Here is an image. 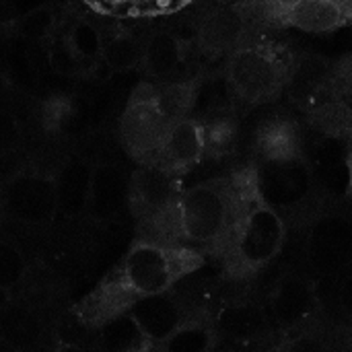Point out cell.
Returning <instances> with one entry per match:
<instances>
[{
	"instance_id": "33",
	"label": "cell",
	"mask_w": 352,
	"mask_h": 352,
	"mask_svg": "<svg viewBox=\"0 0 352 352\" xmlns=\"http://www.w3.org/2000/svg\"><path fill=\"white\" fill-rule=\"evenodd\" d=\"M338 305L342 314L352 322V266L344 272L340 289H338Z\"/></svg>"
},
{
	"instance_id": "9",
	"label": "cell",
	"mask_w": 352,
	"mask_h": 352,
	"mask_svg": "<svg viewBox=\"0 0 352 352\" xmlns=\"http://www.w3.org/2000/svg\"><path fill=\"white\" fill-rule=\"evenodd\" d=\"M171 126L153 97V85H142L122 116V142L134 159L153 163Z\"/></svg>"
},
{
	"instance_id": "2",
	"label": "cell",
	"mask_w": 352,
	"mask_h": 352,
	"mask_svg": "<svg viewBox=\"0 0 352 352\" xmlns=\"http://www.w3.org/2000/svg\"><path fill=\"white\" fill-rule=\"evenodd\" d=\"M254 198H258L254 169L206 179L184 190L177 204V237L182 245L202 252H227Z\"/></svg>"
},
{
	"instance_id": "10",
	"label": "cell",
	"mask_w": 352,
	"mask_h": 352,
	"mask_svg": "<svg viewBox=\"0 0 352 352\" xmlns=\"http://www.w3.org/2000/svg\"><path fill=\"white\" fill-rule=\"evenodd\" d=\"M252 21L241 2H210L196 23L198 47L208 56H229L250 37Z\"/></svg>"
},
{
	"instance_id": "26",
	"label": "cell",
	"mask_w": 352,
	"mask_h": 352,
	"mask_svg": "<svg viewBox=\"0 0 352 352\" xmlns=\"http://www.w3.org/2000/svg\"><path fill=\"white\" fill-rule=\"evenodd\" d=\"M309 124L320 134L352 138V107L340 97H332L309 109Z\"/></svg>"
},
{
	"instance_id": "15",
	"label": "cell",
	"mask_w": 352,
	"mask_h": 352,
	"mask_svg": "<svg viewBox=\"0 0 352 352\" xmlns=\"http://www.w3.org/2000/svg\"><path fill=\"white\" fill-rule=\"evenodd\" d=\"M95 161L85 155H70L62 161L56 171V188H58V210L66 221H76L87 214Z\"/></svg>"
},
{
	"instance_id": "5",
	"label": "cell",
	"mask_w": 352,
	"mask_h": 352,
	"mask_svg": "<svg viewBox=\"0 0 352 352\" xmlns=\"http://www.w3.org/2000/svg\"><path fill=\"white\" fill-rule=\"evenodd\" d=\"M182 194L179 173L157 163H144L132 171L130 212L142 225L169 235V241L177 243V204Z\"/></svg>"
},
{
	"instance_id": "4",
	"label": "cell",
	"mask_w": 352,
	"mask_h": 352,
	"mask_svg": "<svg viewBox=\"0 0 352 352\" xmlns=\"http://www.w3.org/2000/svg\"><path fill=\"white\" fill-rule=\"evenodd\" d=\"M287 239L283 214L266 204L260 196L254 198L243 212L227 248L229 268L235 274L248 276L266 268L280 252Z\"/></svg>"
},
{
	"instance_id": "28",
	"label": "cell",
	"mask_w": 352,
	"mask_h": 352,
	"mask_svg": "<svg viewBox=\"0 0 352 352\" xmlns=\"http://www.w3.org/2000/svg\"><path fill=\"white\" fill-rule=\"evenodd\" d=\"M45 58L50 68L60 74V76H89V70L85 66V62L76 56V52L72 50L66 33H64V21L60 25V29L45 41Z\"/></svg>"
},
{
	"instance_id": "25",
	"label": "cell",
	"mask_w": 352,
	"mask_h": 352,
	"mask_svg": "<svg viewBox=\"0 0 352 352\" xmlns=\"http://www.w3.org/2000/svg\"><path fill=\"white\" fill-rule=\"evenodd\" d=\"M64 14L56 4H41L14 21V33L29 43H45L62 25Z\"/></svg>"
},
{
	"instance_id": "12",
	"label": "cell",
	"mask_w": 352,
	"mask_h": 352,
	"mask_svg": "<svg viewBox=\"0 0 352 352\" xmlns=\"http://www.w3.org/2000/svg\"><path fill=\"white\" fill-rule=\"evenodd\" d=\"M318 307L320 299L316 285L301 272H285L274 283L268 297V316L285 330L309 324L316 318Z\"/></svg>"
},
{
	"instance_id": "7",
	"label": "cell",
	"mask_w": 352,
	"mask_h": 352,
	"mask_svg": "<svg viewBox=\"0 0 352 352\" xmlns=\"http://www.w3.org/2000/svg\"><path fill=\"white\" fill-rule=\"evenodd\" d=\"M2 214L27 229L50 227L60 214L56 175L33 167L14 171L2 188Z\"/></svg>"
},
{
	"instance_id": "36",
	"label": "cell",
	"mask_w": 352,
	"mask_h": 352,
	"mask_svg": "<svg viewBox=\"0 0 352 352\" xmlns=\"http://www.w3.org/2000/svg\"><path fill=\"white\" fill-rule=\"evenodd\" d=\"M210 2H241V0H210Z\"/></svg>"
},
{
	"instance_id": "34",
	"label": "cell",
	"mask_w": 352,
	"mask_h": 352,
	"mask_svg": "<svg viewBox=\"0 0 352 352\" xmlns=\"http://www.w3.org/2000/svg\"><path fill=\"white\" fill-rule=\"evenodd\" d=\"M2 136H4V148H8L10 144H19L21 140V130H19V122L10 111H4V126H2Z\"/></svg>"
},
{
	"instance_id": "6",
	"label": "cell",
	"mask_w": 352,
	"mask_h": 352,
	"mask_svg": "<svg viewBox=\"0 0 352 352\" xmlns=\"http://www.w3.org/2000/svg\"><path fill=\"white\" fill-rule=\"evenodd\" d=\"M254 173L258 196L278 212L305 206L318 190L311 163L303 151L258 159Z\"/></svg>"
},
{
	"instance_id": "29",
	"label": "cell",
	"mask_w": 352,
	"mask_h": 352,
	"mask_svg": "<svg viewBox=\"0 0 352 352\" xmlns=\"http://www.w3.org/2000/svg\"><path fill=\"white\" fill-rule=\"evenodd\" d=\"M202 124H204V136H206V153L223 155L233 146L237 132H235V122L231 118L217 116Z\"/></svg>"
},
{
	"instance_id": "22",
	"label": "cell",
	"mask_w": 352,
	"mask_h": 352,
	"mask_svg": "<svg viewBox=\"0 0 352 352\" xmlns=\"http://www.w3.org/2000/svg\"><path fill=\"white\" fill-rule=\"evenodd\" d=\"M103 35V60L111 68V72H128L142 66L146 37H140L136 31L126 27H116Z\"/></svg>"
},
{
	"instance_id": "14",
	"label": "cell",
	"mask_w": 352,
	"mask_h": 352,
	"mask_svg": "<svg viewBox=\"0 0 352 352\" xmlns=\"http://www.w3.org/2000/svg\"><path fill=\"white\" fill-rule=\"evenodd\" d=\"M204 155H206L204 124L194 118H182L169 128L153 163L182 175L190 171L194 165H198Z\"/></svg>"
},
{
	"instance_id": "35",
	"label": "cell",
	"mask_w": 352,
	"mask_h": 352,
	"mask_svg": "<svg viewBox=\"0 0 352 352\" xmlns=\"http://www.w3.org/2000/svg\"><path fill=\"white\" fill-rule=\"evenodd\" d=\"M349 167H351V192H352V140H351V153H349Z\"/></svg>"
},
{
	"instance_id": "18",
	"label": "cell",
	"mask_w": 352,
	"mask_h": 352,
	"mask_svg": "<svg viewBox=\"0 0 352 352\" xmlns=\"http://www.w3.org/2000/svg\"><path fill=\"white\" fill-rule=\"evenodd\" d=\"M186 58V39H182L177 33L169 29H157L146 37L140 68L151 78L167 80L173 78L179 72V68H184Z\"/></svg>"
},
{
	"instance_id": "24",
	"label": "cell",
	"mask_w": 352,
	"mask_h": 352,
	"mask_svg": "<svg viewBox=\"0 0 352 352\" xmlns=\"http://www.w3.org/2000/svg\"><path fill=\"white\" fill-rule=\"evenodd\" d=\"M217 328L212 320H202L190 316L165 342L159 344V351L169 352H206L217 344Z\"/></svg>"
},
{
	"instance_id": "21",
	"label": "cell",
	"mask_w": 352,
	"mask_h": 352,
	"mask_svg": "<svg viewBox=\"0 0 352 352\" xmlns=\"http://www.w3.org/2000/svg\"><path fill=\"white\" fill-rule=\"evenodd\" d=\"M95 346L109 352H132L151 349L138 322L128 314H118L95 328Z\"/></svg>"
},
{
	"instance_id": "23",
	"label": "cell",
	"mask_w": 352,
	"mask_h": 352,
	"mask_svg": "<svg viewBox=\"0 0 352 352\" xmlns=\"http://www.w3.org/2000/svg\"><path fill=\"white\" fill-rule=\"evenodd\" d=\"M256 151L258 159L264 157H276V155H289V153H301V132L293 124V120L287 118H270L266 120L258 134H256Z\"/></svg>"
},
{
	"instance_id": "8",
	"label": "cell",
	"mask_w": 352,
	"mask_h": 352,
	"mask_svg": "<svg viewBox=\"0 0 352 352\" xmlns=\"http://www.w3.org/2000/svg\"><path fill=\"white\" fill-rule=\"evenodd\" d=\"M305 258L314 274L338 276L352 266V221L342 212L318 214L305 237Z\"/></svg>"
},
{
	"instance_id": "27",
	"label": "cell",
	"mask_w": 352,
	"mask_h": 352,
	"mask_svg": "<svg viewBox=\"0 0 352 352\" xmlns=\"http://www.w3.org/2000/svg\"><path fill=\"white\" fill-rule=\"evenodd\" d=\"M27 258L19 243L10 235L0 237V291L2 297L8 299L23 285L27 276Z\"/></svg>"
},
{
	"instance_id": "19",
	"label": "cell",
	"mask_w": 352,
	"mask_h": 352,
	"mask_svg": "<svg viewBox=\"0 0 352 352\" xmlns=\"http://www.w3.org/2000/svg\"><path fill=\"white\" fill-rule=\"evenodd\" d=\"M344 25H352V0H301L283 23V27L307 33L334 31Z\"/></svg>"
},
{
	"instance_id": "17",
	"label": "cell",
	"mask_w": 352,
	"mask_h": 352,
	"mask_svg": "<svg viewBox=\"0 0 352 352\" xmlns=\"http://www.w3.org/2000/svg\"><path fill=\"white\" fill-rule=\"evenodd\" d=\"M45 326L41 316L27 303H14L12 297L4 299L0 316V338L8 349L31 351L43 340Z\"/></svg>"
},
{
	"instance_id": "3",
	"label": "cell",
	"mask_w": 352,
	"mask_h": 352,
	"mask_svg": "<svg viewBox=\"0 0 352 352\" xmlns=\"http://www.w3.org/2000/svg\"><path fill=\"white\" fill-rule=\"evenodd\" d=\"M297 56L280 41L248 37L227 56L225 78L231 91L248 103H264L289 89Z\"/></svg>"
},
{
	"instance_id": "31",
	"label": "cell",
	"mask_w": 352,
	"mask_h": 352,
	"mask_svg": "<svg viewBox=\"0 0 352 352\" xmlns=\"http://www.w3.org/2000/svg\"><path fill=\"white\" fill-rule=\"evenodd\" d=\"M194 0H134V16H163L173 14Z\"/></svg>"
},
{
	"instance_id": "11",
	"label": "cell",
	"mask_w": 352,
	"mask_h": 352,
	"mask_svg": "<svg viewBox=\"0 0 352 352\" xmlns=\"http://www.w3.org/2000/svg\"><path fill=\"white\" fill-rule=\"evenodd\" d=\"M130 186L132 173L126 171L120 163H97L85 217L97 227L116 225L124 212L130 210Z\"/></svg>"
},
{
	"instance_id": "32",
	"label": "cell",
	"mask_w": 352,
	"mask_h": 352,
	"mask_svg": "<svg viewBox=\"0 0 352 352\" xmlns=\"http://www.w3.org/2000/svg\"><path fill=\"white\" fill-rule=\"evenodd\" d=\"M334 87L338 91H346L352 93V56L340 60L334 66Z\"/></svg>"
},
{
	"instance_id": "13",
	"label": "cell",
	"mask_w": 352,
	"mask_h": 352,
	"mask_svg": "<svg viewBox=\"0 0 352 352\" xmlns=\"http://www.w3.org/2000/svg\"><path fill=\"white\" fill-rule=\"evenodd\" d=\"M128 314L138 322L151 342V349H159V344L165 342L190 318L188 309L173 291L142 297L132 303Z\"/></svg>"
},
{
	"instance_id": "16",
	"label": "cell",
	"mask_w": 352,
	"mask_h": 352,
	"mask_svg": "<svg viewBox=\"0 0 352 352\" xmlns=\"http://www.w3.org/2000/svg\"><path fill=\"white\" fill-rule=\"evenodd\" d=\"M270 322L272 320L268 316V309L248 299L225 303L212 320L219 338L237 344H248L264 338L270 328Z\"/></svg>"
},
{
	"instance_id": "1",
	"label": "cell",
	"mask_w": 352,
	"mask_h": 352,
	"mask_svg": "<svg viewBox=\"0 0 352 352\" xmlns=\"http://www.w3.org/2000/svg\"><path fill=\"white\" fill-rule=\"evenodd\" d=\"M202 262L200 252L194 248L138 239L76 311L97 328L105 320L128 311L134 301L171 291L184 276L198 270Z\"/></svg>"
},
{
	"instance_id": "30",
	"label": "cell",
	"mask_w": 352,
	"mask_h": 352,
	"mask_svg": "<svg viewBox=\"0 0 352 352\" xmlns=\"http://www.w3.org/2000/svg\"><path fill=\"white\" fill-rule=\"evenodd\" d=\"M27 45H29V41H25L19 35V45L6 50V74H12L14 85H19V87H25L27 82H31L33 74H35Z\"/></svg>"
},
{
	"instance_id": "20",
	"label": "cell",
	"mask_w": 352,
	"mask_h": 352,
	"mask_svg": "<svg viewBox=\"0 0 352 352\" xmlns=\"http://www.w3.org/2000/svg\"><path fill=\"white\" fill-rule=\"evenodd\" d=\"M64 33L76 56L85 62L89 76L99 78L97 74L99 66H107L103 60V43H105L103 31L91 19L82 14H72L70 19H64Z\"/></svg>"
}]
</instances>
